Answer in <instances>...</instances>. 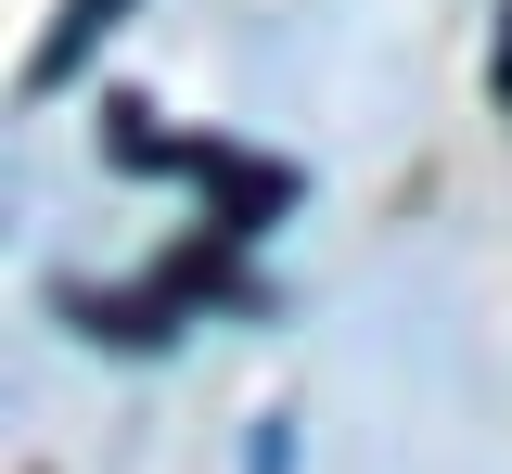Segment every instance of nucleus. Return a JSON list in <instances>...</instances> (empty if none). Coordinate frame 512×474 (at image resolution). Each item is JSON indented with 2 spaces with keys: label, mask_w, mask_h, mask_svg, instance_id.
Listing matches in <instances>:
<instances>
[{
  "label": "nucleus",
  "mask_w": 512,
  "mask_h": 474,
  "mask_svg": "<svg viewBox=\"0 0 512 474\" xmlns=\"http://www.w3.org/2000/svg\"><path fill=\"white\" fill-rule=\"evenodd\" d=\"M103 154H116L128 180H192V193L218 205V218H205L218 244H244L256 218H282V205H295V167H269V154H231V141H180V129H154L141 103H116V116H103Z\"/></svg>",
  "instance_id": "1"
},
{
  "label": "nucleus",
  "mask_w": 512,
  "mask_h": 474,
  "mask_svg": "<svg viewBox=\"0 0 512 474\" xmlns=\"http://www.w3.org/2000/svg\"><path fill=\"white\" fill-rule=\"evenodd\" d=\"M128 26V0H64L52 26H39V52H26V90H64V77H90V52Z\"/></svg>",
  "instance_id": "2"
},
{
  "label": "nucleus",
  "mask_w": 512,
  "mask_h": 474,
  "mask_svg": "<svg viewBox=\"0 0 512 474\" xmlns=\"http://www.w3.org/2000/svg\"><path fill=\"white\" fill-rule=\"evenodd\" d=\"M487 77H500V116H512V13H500V65H487Z\"/></svg>",
  "instance_id": "3"
}]
</instances>
